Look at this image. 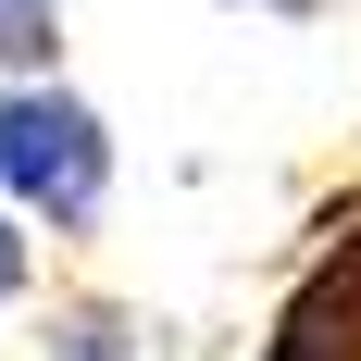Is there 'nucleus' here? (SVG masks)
I'll list each match as a JSON object with an SVG mask.
<instances>
[{
  "instance_id": "1",
  "label": "nucleus",
  "mask_w": 361,
  "mask_h": 361,
  "mask_svg": "<svg viewBox=\"0 0 361 361\" xmlns=\"http://www.w3.org/2000/svg\"><path fill=\"white\" fill-rule=\"evenodd\" d=\"M112 112L63 75H0V200L50 237V250H87L112 224Z\"/></svg>"
},
{
  "instance_id": "2",
  "label": "nucleus",
  "mask_w": 361,
  "mask_h": 361,
  "mask_svg": "<svg viewBox=\"0 0 361 361\" xmlns=\"http://www.w3.org/2000/svg\"><path fill=\"white\" fill-rule=\"evenodd\" d=\"M250 361H361V212H336L312 237V262L287 274V299H274Z\"/></svg>"
},
{
  "instance_id": "3",
  "label": "nucleus",
  "mask_w": 361,
  "mask_h": 361,
  "mask_svg": "<svg viewBox=\"0 0 361 361\" xmlns=\"http://www.w3.org/2000/svg\"><path fill=\"white\" fill-rule=\"evenodd\" d=\"M37 349H50V361H162V349H149V324L125 312V299H50Z\"/></svg>"
},
{
  "instance_id": "4",
  "label": "nucleus",
  "mask_w": 361,
  "mask_h": 361,
  "mask_svg": "<svg viewBox=\"0 0 361 361\" xmlns=\"http://www.w3.org/2000/svg\"><path fill=\"white\" fill-rule=\"evenodd\" d=\"M0 75H63V0H0Z\"/></svg>"
},
{
  "instance_id": "5",
  "label": "nucleus",
  "mask_w": 361,
  "mask_h": 361,
  "mask_svg": "<svg viewBox=\"0 0 361 361\" xmlns=\"http://www.w3.org/2000/svg\"><path fill=\"white\" fill-rule=\"evenodd\" d=\"M25 299H37V224L0 200V312H25Z\"/></svg>"
},
{
  "instance_id": "6",
  "label": "nucleus",
  "mask_w": 361,
  "mask_h": 361,
  "mask_svg": "<svg viewBox=\"0 0 361 361\" xmlns=\"http://www.w3.org/2000/svg\"><path fill=\"white\" fill-rule=\"evenodd\" d=\"M224 13H262V25H324L336 0H224Z\"/></svg>"
}]
</instances>
